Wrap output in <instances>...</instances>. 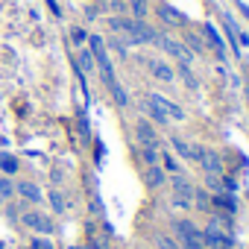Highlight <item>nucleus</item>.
I'll use <instances>...</instances> for the list:
<instances>
[{
  "mask_svg": "<svg viewBox=\"0 0 249 249\" xmlns=\"http://www.w3.org/2000/svg\"><path fill=\"white\" fill-rule=\"evenodd\" d=\"M199 164H202V170H205V173H217V176H223V173H226V167H223V159H220V153H217V150H211V147H202Z\"/></svg>",
  "mask_w": 249,
  "mask_h": 249,
  "instance_id": "nucleus-14",
  "label": "nucleus"
},
{
  "mask_svg": "<svg viewBox=\"0 0 249 249\" xmlns=\"http://www.w3.org/2000/svg\"><path fill=\"white\" fill-rule=\"evenodd\" d=\"M18 173H21V159L6 153V150H0V176H12L15 179Z\"/></svg>",
  "mask_w": 249,
  "mask_h": 249,
  "instance_id": "nucleus-16",
  "label": "nucleus"
},
{
  "mask_svg": "<svg viewBox=\"0 0 249 249\" xmlns=\"http://www.w3.org/2000/svg\"><path fill=\"white\" fill-rule=\"evenodd\" d=\"M6 217H9V223H18V208L9 202V208H6Z\"/></svg>",
  "mask_w": 249,
  "mask_h": 249,
  "instance_id": "nucleus-36",
  "label": "nucleus"
},
{
  "mask_svg": "<svg viewBox=\"0 0 249 249\" xmlns=\"http://www.w3.org/2000/svg\"><path fill=\"white\" fill-rule=\"evenodd\" d=\"M30 249H56V246H53L50 237H44V234H33V237H30Z\"/></svg>",
  "mask_w": 249,
  "mask_h": 249,
  "instance_id": "nucleus-32",
  "label": "nucleus"
},
{
  "mask_svg": "<svg viewBox=\"0 0 249 249\" xmlns=\"http://www.w3.org/2000/svg\"><path fill=\"white\" fill-rule=\"evenodd\" d=\"M176 73L182 76V82H185V88H191V91H196V88H199V82H196V76H194V71H191V65H188V62H179V68H176Z\"/></svg>",
  "mask_w": 249,
  "mask_h": 249,
  "instance_id": "nucleus-25",
  "label": "nucleus"
},
{
  "mask_svg": "<svg viewBox=\"0 0 249 249\" xmlns=\"http://www.w3.org/2000/svg\"><path fill=\"white\" fill-rule=\"evenodd\" d=\"M156 47L161 50V53H167L170 59H176V62H194V56H191V50L179 41V38H173V36H167V33H159V38H156Z\"/></svg>",
  "mask_w": 249,
  "mask_h": 249,
  "instance_id": "nucleus-5",
  "label": "nucleus"
},
{
  "mask_svg": "<svg viewBox=\"0 0 249 249\" xmlns=\"http://www.w3.org/2000/svg\"><path fill=\"white\" fill-rule=\"evenodd\" d=\"M202 38H205V47H214V53H217L220 59L226 56V47H223V41H220V36H217V30H214L211 24L202 27Z\"/></svg>",
  "mask_w": 249,
  "mask_h": 249,
  "instance_id": "nucleus-20",
  "label": "nucleus"
},
{
  "mask_svg": "<svg viewBox=\"0 0 249 249\" xmlns=\"http://www.w3.org/2000/svg\"><path fill=\"white\" fill-rule=\"evenodd\" d=\"M141 179H144V185H147L150 191H159V188L167 185V173H164L161 164H150V167H144V170H141Z\"/></svg>",
  "mask_w": 249,
  "mask_h": 249,
  "instance_id": "nucleus-13",
  "label": "nucleus"
},
{
  "mask_svg": "<svg viewBox=\"0 0 249 249\" xmlns=\"http://www.w3.org/2000/svg\"><path fill=\"white\" fill-rule=\"evenodd\" d=\"M68 36H71V44H73L76 50L88 44V30H85V27H71V33H68Z\"/></svg>",
  "mask_w": 249,
  "mask_h": 249,
  "instance_id": "nucleus-29",
  "label": "nucleus"
},
{
  "mask_svg": "<svg viewBox=\"0 0 249 249\" xmlns=\"http://www.w3.org/2000/svg\"><path fill=\"white\" fill-rule=\"evenodd\" d=\"M173 240H176L182 249H205L202 229H199L194 220H188V217H182V220L173 223Z\"/></svg>",
  "mask_w": 249,
  "mask_h": 249,
  "instance_id": "nucleus-2",
  "label": "nucleus"
},
{
  "mask_svg": "<svg viewBox=\"0 0 249 249\" xmlns=\"http://www.w3.org/2000/svg\"><path fill=\"white\" fill-rule=\"evenodd\" d=\"M147 97H150V100H153V103H156V106H159L164 114H167V120H170V123H182V120L188 117V111H185L179 103H173L170 97H164V94H156V91H150Z\"/></svg>",
  "mask_w": 249,
  "mask_h": 249,
  "instance_id": "nucleus-11",
  "label": "nucleus"
},
{
  "mask_svg": "<svg viewBox=\"0 0 249 249\" xmlns=\"http://www.w3.org/2000/svg\"><path fill=\"white\" fill-rule=\"evenodd\" d=\"M18 223H21L24 229H30L33 234H44V237H50V234L56 231V220H53L47 211H41L38 205H27L24 214L18 217Z\"/></svg>",
  "mask_w": 249,
  "mask_h": 249,
  "instance_id": "nucleus-1",
  "label": "nucleus"
},
{
  "mask_svg": "<svg viewBox=\"0 0 249 249\" xmlns=\"http://www.w3.org/2000/svg\"><path fill=\"white\" fill-rule=\"evenodd\" d=\"M44 3H47V6H50V12H53V15H56V18H62V6H59V3H56V0H44Z\"/></svg>",
  "mask_w": 249,
  "mask_h": 249,
  "instance_id": "nucleus-35",
  "label": "nucleus"
},
{
  "mask_svg": "<svg viewBox=\"0 0 249 249\" xmlns=\"http://www.w3.org/2000/svg\"><path fill=\"white\" fill-rule=\"evenodd\" d=\"M82 73H94L97 71V65H94V56H91V50L88 47H79L76 50V62H73Z\"/></svg>",
  "mask_w": 249,
  "mask_h": 249,
  "instance_id": "nucleus-22",
  "label": "nucleus"
},
{
  "mask_svg": "<svg viewBox=\"0 0 249 249\" xmlns=\"http://www.w3.org/2000/svg\"><path fill=\"white\" fill-rule=\"evenodd\" d=\"M159 164L164 167L167 176H179V173H185V170H182V161H179L167 147H161V153H159Z\"/></svg>",
  "mask_w": 249,
  "mask_h": 249,
  "instance_id": "nucleus-17",
  "label": "nucleus"
},
{
  "mask_svg": "<svg viewBox=\"0 0 249 249\" xmlns=\"http://www.w3.org/2000/svg\"><path fill=\"white\" fill-rule=\"evenodd\" d=\"M205 188H208V194H226L223 191V176H217V173H205Z\"/></svg>",
  "mask_w": 249,
  "mask_h": 249,
  "instance_id": "nucleus-31",
  "label": "nucleus"
},
{
  "mask_svg": "<svg viewBox=\"0 0 249 249\" xmlns=\"http://www.w3.org/2000/svg\"><path fill=\"white\" fill-rule=\"evenodd\" d=\"M120 38L126 41L129 47H144V44H156V38H159V30H156L153 24H147V21L129 18V27H126V33H123Z\"/></svg>",
  "mask_w": 249,
  "mask_h": 249,
  "instance_id": "nucleus-3",
  "label": "nucleus"
},
{
  "mask_svg": "<svg viewBox=\"0 0 249 249\" xmlns=\"http://www.w3.org/2000/svg\"><path fill=\"white\" fill-rule=\"evenodd\" d=\"M167 185H170V202L182 211H191L194 208V185L188 182V176L185 173L167 176Z\"/></svg>",
  "mask_w": 249,
  "mask_h": 249,
  "instance_id": "nucleus-4",
  "label": "nucleus"
},
{
  "mask_svg": "<svg viewBox=\"0 0 249 249\" xmlns=\"http://www.w3.org/2000/svg\"><path fill=\"white\" fill-rule=\"evenodd\" d=\"M159 153H161V150H156V147H138V159L144 161V167L159 164Z\"/></svg>",
  "mask_w": 249,
  "mask_h": 249,
  "instance_id": "nucleus-30",
  "label": "nucleus"
},
{
  "mask_svg": "<svg viewBox=\"0 0 249 249\" xmlns=\"http://www.w3.org/2000/svg\"><path fill=\"white\" fill-rule=\"evenodd\" d=\"M170 147L173 153L182 159V161H191V164H199V156H202V144H194V141H185L182 135H170Z\"/></svg>",
  "mask_w": 249,
  "mask_h": 249,
  "instance_id": "nucleus-9",
  "label": "nucleus"
},
{
  "mask_svg": "<svg viewBox=\"0 0 249 249\" xmlns=\"http://www.w3.org/2000/svg\"><path fill=\"white\" fill-rule=\"evenodd\" d=\"M135 141H138V147H156V150H161V138L156 132V123L147 120V117L135 120Z\"/></svg>",
  "mask_w": 249,
  "mask_h": 249,
  "instance_id": "nucleus-7",
  "label": "nucleus"
},
{
  "mask_svg": "<svg viewBox=\"0 0 249 249\" xmlns=\"http://www.w3.org/2000/svg\"><path fill=\"white\" fill-rule=\"evenodd\" d=\"M211 208H220L226 214H234L237 211V199H234V194H211Z\"/></svg>",
  "mask_w": 249,
  "mask_h": 249,
  "instance_id": "nucleus-19",
  "label": "nucleus"
},
{
  "mask_svg": "<svg viewBox=\"0 0 249 249\" xmlns=\"http://www.w3.org/2000/svg\"><path fill=\"white\" fill-rule=\"evenodd\" d=\"M202 240H205V249H231L234 246L231 231H226V229H220L214 223H208L202 229Z\"/></svg>",
  "mask_w": 249,
  "mask_h": 249,
  "instance_id": "nucleus-8",
  "label": "nucleus"
},
{
  "mask_svg": "<svg viewBox=\"0 0 249 249\" xmlns=\"http://www.w3.org/2000/svg\"><path fill=\"white\" fill-rule=\"evenodd\" d=\"M126 15L129 18H138V21H147V15H150V0H126Z\"/></svg>",
  "mask_w": 249,
  "mask_h": 249,
  "instance_id": "nucleus-21",
  "label": "nucleus"
},
{
  "mask_svg": "<svg viewBox=\"0 0 249 249\" xmlns=\"http://www.w3.org/2000/svg\"><path fill=\"white\" fill-rule=\"evenodd\" d=\"M156 249H182V246L173 240V234H156Z\"/></svg>",
  "mask_w": 249,
  "mask_h": 249,
  "instance_id": "nucleus-33",
  "label": "nucleus"
},
{
  "mask_svg": "<svg viewBox=\"0 0 249 249\" xmlns=\"http://www.w3.org/2000/svg\"><path fill=\"white\" fill-rule=\"evenodd\" d=\"M108 94H111V100H114L117 108H129V94H126V88L120 85V79L114 85H108Z\"/></svg>",
  "mask_w": 249,
  "mask_h": 249,
  "instance_id": "nucleus-24",
  "label": "nucleus"
},
{
  "mask_svg": "<svg viewBox=\"0 0 249 249\" xmlns=\"http://www.w3.org/2000/svg\"><path fill=\"white\" fill-rule=\"evenodd\" d=\"M147 71H150V76H153L156 82H164V85L176 82V68H173L167 59H150V62H147Z\"/></svg>",
  "mask_w": 249,
  "mask_h": 249,
  "instance_id": "nucleus-12",
  "label": "nucleus"
},
{
  "mask_svg": "<svg viewBox=\"0 0 249 249\" xmlns=\"http://www.w3.org/2000/svg\"><path fill=\"white\" fill-rule=\"evenodd\" d=\"M138 106H141V111L147 114V120L159 123V126H170V120H167V114H164V111H161V108H159V106H156V103H153L150 97H144V100H141Z\"/></svg>",
  "mask_w": 249,
  "mask_h": 249,
  "instance_id": "nucleus-15",
  "label": "nucleus"
},
{
  "mask_svg": "<svg viewBox=\"0 0 249 249\" xmlns=\"http://www.w3.org/2000/svg\"><path fill=\"white\" fill-rule=\"evenodd\" d=\"M68 249H88V246H82V243H73V246H68Z\"/></svg>",
  "mask_w": 249,
  "mask_h": 249,
  "instance_id": "nucleus-37",
  "label": "nucleus"
},
{
  "mask_svg": "<svg viewBox=\"0 0 249 249\" xmlns=\"http://www.w3.org/2000/svg\"><path fill=\"white\" fill-rule=\"evenodd\" d=\"M182 44L191 50V56H202L205 53V38L199 33H194V30H185L182 33Z\"/></svg>",
  "mask_w": 249,
  "mask_h": 249,
  "instance_id": "nucleus-18",
  "label": "nucleus"
},
{
  "mask_svg": "<svg viewBox=\"0 0 249 249\" xmlns=\"http://www.w3.org/2000/svg\"><path fill=\"white\" fill-rule=\"evenodd\" d=\"M194 208L211 211V194H208V188H194Z\"/></svg>",
  "mask_w": 249,
  "mask_h": 249,
  "instance_id": "nucleus-27",
  "label": "nucleus"
},
{
  "mask_svg": "<svg viewBox=\"0 0 249 249\" xmlns=\"http://www.w3.org/2000/svg\"><path fill=\"white\" fill-rule=\"evenodd\" d=\"M12 199H15V179L0 176V202H12Z\"/></svg>",
  "mask_w": 249,
  "mask_h": 249,
  "instance_id": "nucleus-26",
  "label": "nucleus"
},
{
  "mask_svg": "<svg viewBox=\"0 0 249 249\" xmlns=\"http://www.w3.org/2000/svg\"><path fill=\"white\" fill-rule=\"evenodd\" d=\"M156 18L164 24V27H170V30H185L191 21H188V15H182L176 6H170V3H159L156 6Z\"/></svg>",
  "mask_w": 249,
  "mask_h": 249,
  "instance_id": "nucleus-10",
  "label": "nucleus"
},
{
  "mask_svg": "<svg viewBox=\"0 0 249 249\" xmlns=\"http://www.w3.org/2000/svg\"><path fill=\"white\" fill-rule=\"evenodd\" d=\"M15 199H21L24 205H41L44 202V191L33 179H18L15 182Z\"/></svg>",
  "mask_w": 249,
  "mask_h": 249,
  "instance_id": "nucleus-6",
  "label": "nucleus"
},
{
  "mask_svg": "<svg viewBox=\"0 0 249 249\" xmlns=\"http://www.w3.org/2000/svg\"><path fill=\"white\" fill-rule=\"evenodd\" d=\"M106 47H111V50H114V53H117L120 59H129V44L123 41L120 36H111V38L106 41Z\"/></svg>",
  "mask_w": 249,
  "mask_h": 249,
  "instance_id": "nucleus-28",
  "label": "nucleus"
},
{
  "mask_svg": "<svg viewBox=\"0 0 249 249\" xmlns=\"http://www.w3.org/2000/svg\"><path fill=\"white\" fill-rule=\"evenodd\" d=\"M47 199H50V208H53V214H65L68 211V199H65V191H59V188H53V191H47Z\"/></svg>",
  "mask_w": 249,
  "mask_h": 249,
  "instance_id": "nucleus-23",
  "label": "nucleus"
},
{
  "mask_svg": "<svg viewBox=\"0 0 249 249\" xmlns=\"http://www.w3.org/2000/svg\"><path fill=\"white\" fill-rule=\"evenodd\" d=\"M237 188H240V185H237V179H234V176H229V173H223V191H226V194H237Z\"/></svg>",
  "mask_w": 249,
  "mask_h": 249,
  "instance_id": "nucleus-34",
  "label": "nucleus"
}]
</instances>
